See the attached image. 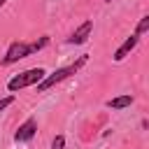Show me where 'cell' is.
Instances as JSON below:
<instances>
[{"label": "cell", "instance_id": "cell-1", "mask_svg": "<svg viewBox=\"0 0 149 149\" xmlns=\"http://www.w3.org/2000/svg\"><path fill=\"white\" fill-rule=\"evenodd\" d=\"M47 42H49V37H42V40L33 42V44H26V42H12L9 49H7V54H5V58H2V63H5V65H12V63H16V61H21V58H26V56L40 51L42 47H47Z\"/></svg>", "mask_w": 149, "mask_h": 149}, {"label": "cell", "instance_id": "cell-2", "mask_svg": "<svg viewBox=\"0 0 149 149\" xmlns=\"http://www.w3.org/2000/svg\"><path fill=\"white\" fill-rule=\"evenodd\" d=\"M44 70L42 68H30V70H26V72H21V74H16V77H12L9 79V84H7V88L9 91H21V88H26V86H33V84H40L42 79H44Z\"/></svg>", "mask_w": 149, "mask_h": 149}, {"label": "cell", "instance_id": "cell-3", "mask_svg": "<svg viewBox=\"0 0 149 149\" xmlns=\"http://www.w3.org/2000/svg\"><path fill=\"white\" fill-rule=\"evenodd\" d=\"M86 63V56H81L77 63H72V65H68V68H58L54 74H49V77H44L40 84H37V91H47V88H51V86H56L58 81H63L65 77H70V74H74L81 65Z\"/></svg>", "mask_w": 149, "mask_h": 149}, {"label": "cell", "instance_id": "cell-4", "mask_svg": "<svg viewBox=\"0 0 149 149\" xmlns=\"http://www.w3.org/2000/svg\"><path fill=\"white\" fill-rule=\"evenodd\" d=\"M35 130H37V121L30 116V119H26V121L19 126V130H16L14 140H16V142H28V140L35 135Z\"/></svg>", "mask_w": 149, "mask_h": 149}, {"label": "cell", "instance_id": "cell-5", "mask_svg": "<svg viewBox=\"0 0 149 149\" xmlns=\"http://www.w3.org/2000/svg\"><path fill=\"white\" fill-rule=\"evenodd\" d=\"M91 30H93V21H84L74 33H72V37H70V44H84L86 40H88V35H91Z\"/></svg>", "mask_w": 149, "mask_h": 149}, {"label": "cell", "instance_id": "cell-6", "mask_svg": "<svg viewBox=\"0 0 149 149\" xmlns=\"http://www.w3.org/2000/svg\"><path fill=\"white\" fill-rule=\"evenodd\" d=\"M135 44H137V35H130V37H126V40H123V44H121V47L114 51V56H112V58H114L116 63H119V61H123V58H126V56H128V54L135 49Z\"/></svg>", "mask_w": 149, "mask_h": 149}, {"label": "cell", "instance_id": "cell-7", "mask_svg": "<svg viewBox=\"0 0 149 149\" xmlns=\"http://www.w3.org/2000/svg\"><path fill=\"white\" fill-rule=\"evenodd\" d=\"M130 105H133V95H128V93L107 100V107H109V109H123V107H130Z\"/></svg>", "mask_w": 149, "mask_h": 149}, {"label": "cell", "instance_id": "cell-8", "mask_svg": "<svg viewBox=\"0 0 149 149\" xmlns=\"http://www.w3.org/2000/svg\"><path fill=\"white\" fill-rule=\"evenodd\" d=\"M147 30H149V16H142V19H140V23H137V28H135V35L140 37V35H142V33H147Z\"/></svg>", "mask_w": 149, "mask_h": 149}, {"label": "cell", "instance_id": "cell-9", "mask_svg": "<svg viewBox=\"0 0 149 149\" xmlns=\"http://www.w3.org/2000/svg\"><path fill=\"white\" fill-rule=\"evenodd\" d=\"M63 147H65V137H63V135H56V140H54L51 149H63Z\"/></svg>", "mask_w": 149, "mask_h": 149}, {"label": "cell", "instance_id": "cell-10", "mask_svg": "<svg viewBox=\"0 0 149 149\" xmlns=\"http://www.w3.org/2000/svg\"><path fill=\"white\" fill-rule=\"evenodd\" d=\"M12 102H14V95H7V98H2V100H0V112H5V109L12 105Z\"/></svg>", "mask_w": 149, "mask_h": 149}, {"label": "cell", "instance_id": "cell-11", "mask_svg": "<svg viewBox=\"0 0 149 149\" xmlns=\"http://www.w3.org/2000/svg\"><path fill=\"white\" fill-rule=\"evenodd\" d=\"M5 2H7V0H0V5H5Z\"/></svg>", "mask_w": 149, "mask_h": 149}]
</instances>
